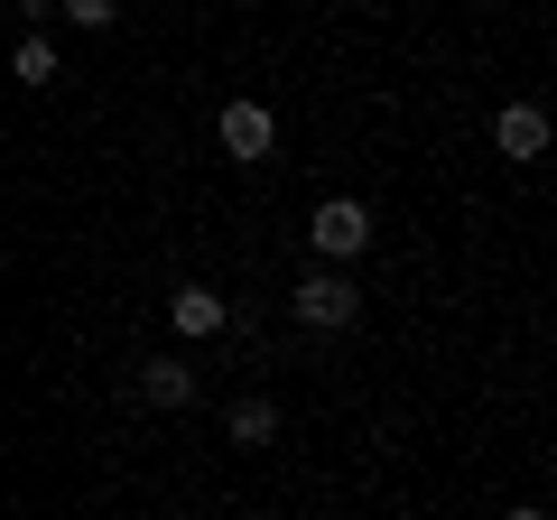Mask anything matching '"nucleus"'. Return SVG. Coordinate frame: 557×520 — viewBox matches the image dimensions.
I'll return each instance as SVG.
<instances>
[{
  "label": "nucleus",
  "instance_id": "obj_2",
  "mask_svg": "<svg viewBox=\"0 0 557 520\" xmlns=\"http://www.w3.org/2000/svg\"><path fill=\"white\" fill-rule=\"evenodd\" d=\"M288 317H298V325H317V335H344V325L362 317L354 270H307V280L288 288Z\"/></svg>",
  "mask_w": 557,
  "mask_h": 520
},
{
  "label": "nucleus",
  "instance_id": "obj_3",
  "mask_svg": "<svg viewBox=\"0 0 557 520\" xmlns=\"http://www.w3.org/2000/svg\"><path fill=\"white\" fill-rule=\"evenodd\" d=\"M214 140H223V159H233V168H260L278 149V112H270V102H223Z\"/></svg>",
  "mask_w": 557,
  "mask_h": 520
},
{
  "label": "nucleus",
  "instance_id": "obj_10",
  "mask_svg": "<svg viewBox=\"0 0 557 520\" xmlns=\"http://www.w3.org/2000/svg\"><path fill=\"white\" fill-rule=\"evenodd\" d=\"M10 10H20V20H28V28H38V20H47V10H57V0H10Z\"/></svg>",
  "mask_w": 557,
  "mask_h": 520
},
{
  "label": "nucleus",
  "instance_id": "obj_6",
  "mask_svg": "<svg viewBox=\"0 0 557 520\" xmlns=\"http://www.w3.org/2000/svg\"><path fill=\"white\" fill-rule=\"evenodd\" d=\"M131 391L149 409H186V400H196V372H186L177 354H149V362H131Z\"/></svg>",
  "mask_w": 557,
  "mask_h": 520
},
{
  "label": "nucleus",
  "instance_id": "obj_4",
  "mask_svg": "<svg viewBox=\"0 0 557 520\" xmlns=\"http://www.w3.org/2000/svg\"><path fill=\"white\" fill-rule=\"evenodd\" d=\"M493 149L511 168H530L539 149H548V112H539V102H502V112H493Z\"/></svg>",
  "mask_w": 557,
  "mask_h": 520
},
{
  "label": "nucleus",
  "instance_id": "obj_1",
  "mask_svg": "<svg viewBox=\"0 0 557 520\" xmlns=\"http://www.w3.org/2000/svg\"><path fill=\"white\" fill-rule=\"evenodd\" d=\"M307 242H317L325 270H354V260L372 251V205L362 196H325L317 214H307Z\"/></svg>",
  "mask_w": 557,
  "mask_h": 520
},
{
  "label": "nucleus",
  "instance_id": "obj_5",
  "mask_svg": "<svg viewBox=\"0 0 557 520\" xmlns=\"http://www.w3.org/2000/svg\"><path fill=\"white\" fill-rule=\"evenodd\" d=\"M168 325H177L186 344H196V335H223V325H233V298H223V288H205V280H186L177 298H168Z\"/></svg>",
  "mask_w": 557,
  "mask_h": 520
},
{
  "label": "nucleus",
  "instance_id": "obj_7",
  "mask_svg": "<svg viewBox=\"0 0 557 520\" xmlns=\"http://www.w3.org/2000/svg\"><path fill=\"white\" fill-rule=\"evenodd\" d=\"M223 428H233V446H270L278 437V400H260V391H251V400H233V419H223Z\"/></svg>",
  "mask_w": 557,
  "mask_h": 520
},
{
  "label": "nucleus",
  "instance_id": "obj_11",
  "mask_svg": "<svg viewBox=\"0 0 557 520\" xmlns=\"http://www.w3.org/2000/svg\"><path fill=\"white\" fill-rule=\"evenodd\" d=\"M511 520H548V511H539V502H520V511H511Z\"/></svg>",
  "mask_w": 557,
  "mask_h": 520
},
{
  "label": "nucleus",
  "instance_id": "obj_8",
  "mask_svg": "<svg viewBox=\"0 0 557 520\" xmlns=\"http://www.w3.org/2000/svg\"><path fill=\"white\" fill-rule=\"evenodd\" d=\"M10 75H20L28 94H47V84H57L65 65H57V47H47V38H20V57H10Z\"/></svg>",
  "mask_w": 557,
  "mask_h": 520
},
{
  "label": "nucleus",
  "instance_id": "obj_9",
  "mask_svg": "<svg viewBox=\"0 0 557 520\" xmlns=\"http://www.w3.org/2000/svg\"><path fill=\"white\" fill-rule=\"evenodd\" d=\"M57 20H75V28H112V20H121V0H57Z\"/></svg>",
  "mask_w": 557,
  "mask_h": 520
}]
</instances>
